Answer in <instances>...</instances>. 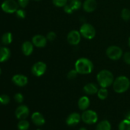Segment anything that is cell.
<instances>
[{"instance_id":"cell-1","label":"cell","mask_w":130,"mask_h":130,"mask_svg":"<svg viewBox=\"0 0 130 130\" xmlns=\"http://www.w3.org/2000/svg\"><path fill=\"white\" fill-rule=\"evenodd\" d=\"M75 69L80 74H88L93 70V64L86 58H79L75 63Z\"/></svg>"},{"instance_id":"cell-2","label":"cell","mask_w":130,"mask_h":130,"mask_svg":"<svg viewBox=\"0 0 130 130\" xmlns=\"http://www.w3.org/2000/svg\"><path fill=\"white\" fill-rule=\"evenodd\" d=\"M97 81L102 88H107L114 83V76L110 71L102 70L97 74Z\"/></svg>"},{"instance_id":"cell-3","label":"cell","mask_w":130,"mask_h":130,"mask_svg":"<svg viewBox=\"0 0 130 130\" xmlns=\"http://www.w3.org/2000/svg\"><path fill=\"white\" fill-rule=\"evenodd\" d=\"M130 81L129 79L126 76H119L113 83V89L118 93H122L129 89Z\"/></svg>"},{"instance_id":"cell-4","label":"cell","mask_w":130,"mask_h":130,"mask_svg":"<svg viewBox=\"0 0 130 130\" xmlns=\"http://www.w3.org/2000/svg\"><path fill=\"white\" fill-rule=\"evenodd\" d=\"M80 33L84 38L88 39H91L95 38L96 30L92 25L88 23L83 24L80 29Z\"/></svg>"},{"instance_id":"cell-5","label":"cell","mask_w":130,"mask_h":130,"mask_svg":"<svg viewBox=\"0 0 130 130\" xmlns=\"http://www.w3.org/2000/svg\"><path fill=\"white\" fill-rule=\"evenodd\" d=\"M81 119L86 124H93L97 122L98 115L93 110H85L81 115Z\"/></svg>"},{"instance_id":"cell-6","label":"cell","mask_w":130,"mask_h":130,"mask_svg":"<svg viewBox=\"0 0 130 130\" xmlns=\"http://www.w3.org/2000/svg\"><path fill=\"white\" fill-rule=\"evenodd\" d=\"M106 55L110 59L118 60L121 58L123 55V50L121 48L116 46H111L107 49Z\"/></svg>"},{"instance_id":"cell-7","label":"cell","mask_w":130,"mask_h":130,"mask_svg":"<svg viewBox=\"0 0 130 130\" xmlns=\"http://www.w3.org/2000/svg\"><path fill=\"white\" fill-rule=\"evenodd\" d=\"M19 3L15 0H5L1 5L3 11L8 13H13L19 9Z\"/></svg>"},{"instance_id":"cell-8","label":"cell","mask_w":130,"mask_h":130,"mask_svg":"<svg viewBox=\"0 0 130 130\" xmlns=\"http://www.w3.org/2000/svg\"><path fill=\"white\" fill-rule=\"evenodd\" d=\"M46 71V65L43 62H38L33 65L32 67V72L36 76H41Z\"/></svg>"},{"instance_id":"cell-9","label":"cell","mask_w":130,"mask_h":130,"mask_svg":"<svg viewBox=\"0 0 130 130\" xmlns=\"http://www.w3.org/2000/svg\"><path fill=\"white\" fill-rule=\"evenodd\" d=\"M29 109L26 105H20L15 110V116L17 118L20 120L25 119L29 116Z\"/></svg>"},{"instance_id":"cell-10","label":"cell","mask_w":130,"mask_h":130,"mask_svg":"<svg viewBox=\"0 0 130 130\" xmlns=\"http://www.w3.org/2000/svg\"><path fill=\"white\" fill-rule=\"evenodd\" d=\"M67 41L72 45H77L81 41V33L77 30H72L67 35Z\"/></svg>"},{"instance_id":"cell-11","label":"cell","mask_w":130,"mask_h":130,"mask_svg":"<svg viewBox=\"0 0 130 130\" xmlns=\"http://www.w3.org/2000/svg\"><path fill=\"white\" fill-rule=\"evenodd\" d=\"M81 116L77 112H73L70 114L66 119V123L69 126H74L77 125L81 121Z\"/></svg>"},{"instance_id":"cell-12","label":"cell","mask_w":130,"mask_h":130,"mask_svg":"<svg viewBox=\"0 0 130 130\" xmlns=\"http://www.w3.org/2000/svg\"><path fill=\"white\" fill-rule=\"evenodd\" d=\"M32 42L35 46L38 47V48H43L46 44L47 39L43 36L38 34L33 37Z\"/></svg>"},{"instance_id":"cell-13","label":"cell","mask_w":130,"mask_h":130,"mask_svg":"<svg viewBox=\"0 0 130 130\" xmlns=\"http://www.w3.org/2000/svg\"><path fill=\"white\" fill-rule=\"evenodd\" d=\"M12 81L17 86L23 87L27 84L28 79L24 75L16 74L12 77Z\"/></svg>"},{"instance_id":"cell-14","label":"cell","mask_w":130,"mask_h":130,"mask_svg":"<svg viewBox=\"0 0 130 130\" xmlns=\"http://www.w3.org/2000/svg\"><path fill=\"white\" fill-rule=\"evenodd\" d=\"M31 119L33 123L38 126H41L45 123V119L44 116L43 114L38 112L33 113L31 116Z\"/></svg>"},{"instance_id":"cell-15","label":"cell","mask_w":130,"mask_h":130,"mask_svg":"<svg viewBox=\"0 0 130 130\" xmlns=\"http://www.w3.org/2000/svg\"><path fill=\"white\" fill-rule=\"evenodd\" d=\"M97 6V3L95 0H86L83 3V9L88 13L95 11Z\"/></svg>"},{"instance_id":"cell-16","label":"cell","mask_w":130,"mask_h":130,"mask_svg":"<svg viewBox=\"0 0 130 130\" xmlns=\"http://www.w3.org/2000/svg\"><path fill=\"white\" fill-rule=\"evenodd\" d=\"M33 45V43L30 41H25L23 43L22 46V50L25 56H29L32 54L34 49Z\"/></svg>"},{"instance_id":"cell-17","label":"cell","mask_w":130,"mask_h":130,"mask_svg":"<svg viewBox=\"0 0 130 130\" xmlns=\"http://www.w3.org/2000/svg\"><path fill=\"white\" fill-rule=\"evenodd\" d=\"M84 92L88 95H95L99 91L97 86L94 83H88L83 88Z\"/></svg>"},{"instance_id":"cell-18","label":"cell","mask_w":130,"mask_h":130,"mask_svg":"<svg viewBox=\"0 0 130 130\" xmlns=\"http://www.w3.org/2000/svg\"><path fill=\"white\" fill-rule=\"evenodd\" d=\"M11 52L6 47L0 48V62H5L10 58Z\"/></svg>"},{"instance_id":"cell-19","label":"cell","mask_w":130,"mask_h":130,"mask_svg":"<svg viewBox=\"0 0 130 130\" xmlns=\"http://www.w3.org/2000/svg\"><path fill=\"white\" fill-rule=\"evenodd\" d=\"M90 104V99L86 96H82L80 98L78 101L79 109L81 110H85L89 107Z\"/></svg>"},{"instance_id":"cell-20","label":"cell","mask_w":130,"mask_h":130,"mask_svg":"<svg viewBox=\"0 0 130 130\" xmlns=\"http://www.w3.org/2000/svg\"><path fill=\"white\" fill-rule=\"evenodd\" d=\"M96 130H111V124L107 120L102 121L96 125Z\"/></svg>"},{"instance_id":"cell-21","label":"cell","mask_w":130,"mask_h":130,"mask_svg":"<svg viewBox=\"0 0 130 130\" xmlns=\"http://www.w3.org/2000/svg\"><path fill=\"white\" fill-rule=\"evenodd\" d=\"M13 36L10 32H6L1 37V42L5 45L10 44L12 42Z\"/></svg>"},{"instance_id":"cell-22","label":"cell","mask_w":130,"mask_h":130,"mask_svg":"<svg viewBox=\"0 0 130 130\" xmlns=\"http://www.w3.org/2000/svg\"><path fill=\"white\" fill-rule=\"evenodd\" d=\"M29 121H27L25 119H22L17 124V127L19 130H27L29 129Z\"/></svg>"},{"instance_id":"cell-23","label":"cell","mask_w":130,"mask_h":130,"mask_svg":"<svg viewBox=\"0 0 130 130\" xmlns=\"http://www.w3.org/2000/svg\"><path fill=\"white\" fill-rule=\"evenodd\" d=\"M119 130H130V121L125 119L119 124Z\"/></svg>"},{"instance_id":"cell-24","label":"cell","mask_w":130,"mask_h":130,"mask_svg":"<svg viewBox=\"0 0 130 130\" xmlns=\"http://www.w3.org/2000/svg\"><path fill=\"white\" fill-rule=\"evenodd\" d=\"M98 96L100 100H105L108 96V91L105 88H102L97 92Z\"/></svg>"},{"instance_id":"cell-25","label":"cell","mask_w":130,"mask_h":130,"mask_svg":"<svg viewBox=\"0 0 130 130\" xmlns=\"http://www.w3.org/2000/svg\"><path fill=\"white\" fill-rule=\"evenodd\" d=\"M121 17L125 21L130 19V10L128 8H124L121 11Z\"/></svg>"},{"instance_id":"cell-26","label":"cell","mask_w":130,"mask_h":130,"mask_svg":"<svg viewBox=\"0 0 130 130\" xmlns=\"http://www.w3.org/2000/svg\"><path fill=\"white\" fill-rule=\"evenodd\" d=\"M70 6L72 8L73 10H77L80 8L81 6V2L79 0H74V1H71V3H70Z\"/></svg>"},{"instance_id":"cell-27","label":"cell","mask_w":130,"mask_h":130,"mask_svg":"<svg viewBox=\"0 0 130 130\" xmlns=\"http://www.w3.org/2000/svg\"><path fill=\"white\" fill-rule=\"evenodd\" d=\"M68 0H53V3L57 7H64Z\"/></svg>"},{"instance_id":"cell-28","label":"cell","mask_w":130,"mask_h":130,"mask_svg":"<svg viewBox=\"0 0 130 130\" xmlns=\"http://www.w3.org/2000/svg\"><path fill=\"white\" fill-rule=\"evenodd\" d=\"M10 101V99L8 95H1L0 96V104L3 105H7Z\"/></svg>"},{"instance_id":"cell-29","label":"cell","mask_w":130,"mask_h":130,"mask_svg":"<svg viewBox=\"0 0 130 130\" xmlns=\"http://www.w3.org/2000/svg\"><path fill=\"white\" fill-rule=\"evenodd\" d=\"M77 74H78V72H77V71L76 69L71 70L67 74V77L69 79H75L77 77Z\"/></svg>"},{"instance_id":"cell-30","label":"cell","mask_w":130,"mask_h":130,"mask_svg":"<svg viewBox=\"0 0 130 130\" xmlns=\"http://www.w3.org/2000/svg\"><path fill=\"white\" fill-rule=\"evenodd\" d=\"M14 99H15V100L17 102L20 104V103L23 102L24 98V96L22 95V94L20 93H16L15 95V96H14Z\"/></svg>"},{"instance_id":"cell-31","label":"cell","mask_w":130,"mask_h":130,"mask_svg":"<svg viewBox=\"0 0 130 130\" xmlns=\"http://www.w3.org/2000/svg\"><path fill=\"white\" fill-rule=\"evenodd\" d=\"M16 15L19 19H23L25 17V11L22 9H18L16 11Z\"/></svg>"},{"instance_id":"cell-32","label":"cell","mask_w":130,"mask_h":130,"mask_svg":"<svg viewBox=\"0 0 130 130\" xmlns=\"http://www.w3.org/2000/svg\"><path fill=\"white\" fill-rule=\"evenodd\" d=\"M56 38V34L54 32H50L48 33L46 36V39L47 40L50 41H53L55 40Z\"/></svg>"},{"instance_id":"cell-33","label":"cell","mask_w":130,"mask_h":130,"mask_svg":"<svg viewBox=\"0 0 130 130\" xmlns=\"http://www.w3.org/2000/svg\"><path fill=\"white\" fill-rule=\"evenodd\" d=\"M29 0H18L19 5L22 8H25L28 5Z\"/></svg>"},{"instance_id":"cell-34","label":"cell","mask_w":130,"mask_h":130,"mask_svg":"<svg viewBox=\"0 0 130 130\" xmlns=\"http://www.w3.org/2000/svg\"><path fill=\"white\" fill-rule=\"evenodd\" d=\"M123 59H124L125 63L130 65V52H126L124 53V56H123Z\"/></svg>"},{"instance_id":"cell-35","label":"cell","mask_w":130,"mask_h":130,"mask_svg":"<svg viewBox=\"0 0 130 130\" xmlns=\"http://www.w3.org/2000/svg\"><path fill=\"white\" fill-rule=\"evenodd\" d=\"M64 11L65 12H66L68 14H71L73 12L74 10H72V8H71V6H70V5H66L64 6Z\"/></svg>"},{"instance_id":"cell-36","label":"cell","mask_w":130,"mask_h":130,"mask_svg":"<svg viewBox=\"0 0 130 130\" xmlns=\"http://www.w3.org/2000/svg\"><path fill=\"white\" fill-rule=\"evenodd\" d=\"M125 118H126V119H128V120H129L130 121V111H128V112L126 114Z\"/></svg>"},{"instance_id":"cell-37","label":"cell","mask_w":130,"mask_h":130,"mask_svg":"<svg viewBox=\"0 0 130 130\" xmlns=\"http://www.w3.org/2000/svg\"><path fill=\"white\" fill-rule=\"evenodd\" d=\"M79 130H88V129H86L85 128H83H83H81Z\"/></svg>"},{"instance_id":"cell-38","label":"cell","mask_w":130,"mask_h":130,"mask_svg":"<svg viewBox=\"0 0 130 130\" xmlns=\"http://www.w3.org/2000/svg\"><path fill=\"white\" fill-rule=\"evenodd\" d=\"M129 47H130V37L129 38Z\"/></svg>"},{"instance_id":"cell-39","label":"cell","mask_w":130,"mask_h":130,"mask_svg":"<svg viewBox=\"0 0 130 130\" xmlns=\"http://www.w3.org/2000/svg\"><path fill=\"white\" fill-rule=\"evenodd\" d=\"M1 68H0V75H1Z\"/></svg>"},{"instance_id":"cell-40","label":"cell","mask_w":130,"mask_h":130,"mask_svg":"<svg viewBox=\"0 0 130 130\" xmlns=\"http://www.w3.org/2000/svg\"><path fill=\"white\" fill-rule=\"evenodd\" d=\"M34 1H41V0H34Z\"/></svg>"},{"instance_id":"cell-41","label":"cell","mask_w":130,"mask_h":130,"mask_svg":"<svg viewBox=\"0 0 130 130\" xmlns=\"http://www.w3.org/2000/svg\"><path fill=\"white\" fill-rule=\"evenodd\" d=\"M70 1H74V0H70Z\"/></svg>"}]
</instances>
